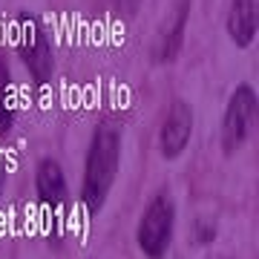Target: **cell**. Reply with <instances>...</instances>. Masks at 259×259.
Returning a JSON list of instances; mask_svg holds the SVG:
<instances>
[{"label":"cell","instance_id":"obj_1","mask_svg":"<svg viewBox=\"0 0 259 259\" xmlns=\"http://www.w3.org/2000/svg\"><path fill=\"white\" fill-rule=\"evenodd\" d=\"M121 164V133L115 124L104 121L98 124L87 147V161H83L81 176V202L90 216H98L101 207L107 204L115 176Z\"/></svg>","mask_w":259,"mask_h":259},{"label":"cell","instance_id":"obj_2","mask_svg":"<svg viewBox=\"0 0 259 259\" xmlns=\"http://www.w3.org/2000/svg\"><path fill=\"white\" fill-rule=\"evenodd\" d=\"M15 35H18V52L23 66L29 69L35 83H47L55 69V52L52 40L44 26V20L32 12H18L15 18Z\"/></svg>","mask_w":259,"mask_h":259},{"label":"cell","instance_id":"obj_3","mask_svg":"<svg viewBox=\"0 0 259 259\" xmlns=\"http://www.w3.org/2000/svg\"><path fill=\"white\" fill-rule=\"evenodd\" d=\"M173 228H176V204L167 193L153 196L144 207L139 219V231H136V242H139L141 253L147 259H164L170 242H173Z\"/></svg>","mask_w":259,"mask_h":259},{"label":"cell","instance_id":"obj_4","mask_svg":"<svg viewBox=\"0 0 259 259\" xmlns=\"http://www.w3.org/2000/svg\"><path fill=\"white\" fill-rule=\"evenodd\" d=\"M256 110H259L256 90L250 83H239L233 90L231 101L225 107V115H222V150L228 156L236 153L248 141L250 130L256 124Z\"/></svg>","mask_w":259,"mask_h":259},{"label":"cell","instance_id":"obj_5","mask_svg":"<svg viewBox=\"0 0 259 259\" xmlns=\"http://www.w3.org/2000/svg\"><path fill=\"white\" fill-rule=\"evenodd\" d=\"M187 18H190V0H173L170 9L164 15V23L158 26L156 40H153V52L150 58L156 64H170L176 61L185 44V29H187Z\"/></svg>","mask_w":259,"mask_h":259},{"label":"cell","instance_id":"obj_6","mask_svg":"<svg viewBox=\"0 0 259 259\" xmlns=\"http://www.w3.org/2000/svg\"><path fill=\"white\" fill-rule=\"evenodd\" d=\"M190 133H193V110L187 101H173L170 110L164 115V124H161V133H158V150L167 161L179 158L187 150V141H190Z\"/></svg>","mask_w":259,"mask_h":259},{"label":"cell","instance_id":"obj_7","mask_svg":"<svg viewBox=\"0 0 259 259\" xmlns=\"http://www.w3.org/2000/svg\"><path fill=\"white\" fill-rule=\"evenodd\" d=\"M35 190H37V202L52 213H58L66 204V176H64V167L58 164L55 158H44L37 164Z\"/></svg>","mask_w":259,"mask_h":259},{"label":"cell","instance_id":"obj_8","mask_svg":"<svg viewBox=\"0 0 259 259\" xmlns=\"http://www.w3.org/2000/svg\"><path fill=\"white\" fill-rule=\"evenodd\" d=\"M225 29L236 49H248L256 40L259 29V6L256 0H231V9L225 18Z\"/></svg>","mask_w":259,"mask_h":259},{"label":"cell","instance_id":"obj_9","mask_svg":"<svg viewBox=\"0 0 259 259\" xmlns=\"http://www.w3.org/2000/svg\"><path fill=\"white\" fill-rule=\"evenodd\" d=\"M9 72H6V61H0V130H9L12 127V110L6 107L9 101Z\"/></svg>","mask_w":259,"mask_h":259},{"label":"cell","instance_id":"obj_10","mask_svg":"<svg viewBox=\"0 0 259 259\" xmlns=\"http://www.w3.org/2000/svg\"><path fill=\"white\" fill-rule=\"evenodd\" d=\"M213 239H216V225L204 222V219H196L193 222V242L196 245H207Z\"/></svg>","mask_w":259,"mask_h":259},{"label":"cell","instance_id":"obj_11","mask_svg":"<svg viewBox=\"0 0 259 259\" xmlns=\"http://www.w3.org/2000/svg\"><path fill=\"white\" fill-rule=\"evenodd\" d=\"M115 6L121 9V15H136L139 12V6H141V0H115Z\"/></svg>","mask_w":259,"mask_h":259},{"label":"cell","instance_id":"obj_12","mask_svg":"<svg viewBox=\"0 0 259 259\" xmlns=\"http://www.w3.org/2000/svg\"><path fill=\"white\" fill-rule=\"evenodd\" d=\"M3 182H6V176H3V170H0V193H3Z\"/></svg>","mask_w":259,"mask_h":259}]
</instances>
